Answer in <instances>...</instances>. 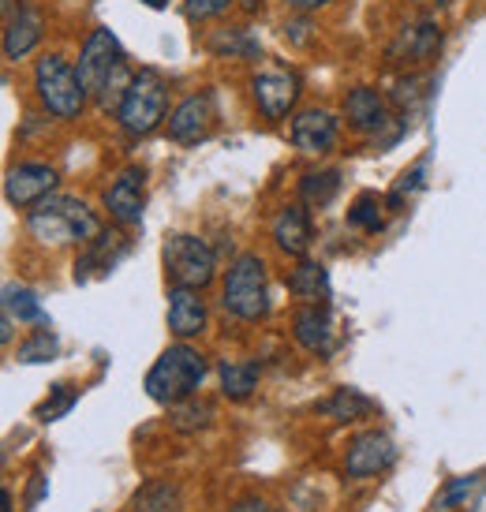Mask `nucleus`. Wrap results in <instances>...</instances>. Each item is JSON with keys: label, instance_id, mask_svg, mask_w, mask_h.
I'll return each mask as SVG.
<instances>
[{"label": "nucleus", "instance_id": "nucleus-6", "mask_svg": "<svg viewBox=\"0 0 486 512\" xmlns=\"http://www.w3.org/2000/svg\"><path fill=\"white\" fill-rule=\"evenodd\" d=\"M34 90H38V101L45 105V113L57 116V120H72V116L83 113L86 90L79 83V72L57 53H49V57L34 64Z\"/></svg>", "mask_w": 486, "mask_h": 512}, {"label": "nucleus", "instance_id": "nucleus-21", "mask_svg": "<svg viewBox=\"0 0 486 512\" xmlns=\"http://www.w3.org/2000/svg\"><path fill=\"white\" fill-rule=\"evenodd\" d=\"M4 314L12 322H19V326H49V314H45L42 299L34 296L27 285H15V281L4 285Z\"/></svg>", "mask_w": 486, "mask_h": 512}, {"label": "nucleus", "instance_id": "nucleus-28", "mask_svg": "<svg viewBox=\"0 0 486 512\" xmlns=\"http://www.w3.org/2000/svg\"><path fill=\"white\" fill-rule=\"evenodd\" d=\"M184 498H180V486L172 483H154L143 490L139 498V512H180Z\"/></svg>", "mask_w": 486, "mask_h": 512}, {"label": "nucleus", "instance_id": "nucleus-23", "mask_svg": "<svg viewBox=\"0 0 486 512\" xmlns=\"http://www.w3.org/2000/svg\"><path fill=\"white\" fill-rule=\"evenodd\" d=\"M217 378H221V393L229 400H247L258 385V363L255 359H225L217 367Z\"/></svg>", "mask_w": 486, "mask_h": 512}, {"label": "nucleus", "instance_id": "nucleus-17", "mask_svg": "<svg viewBox=\"0 0 486 512\" xmlns=\"http://www.w3.org/2000/svg\"><path fill=\"white\" fill-rule=\"evenodd\" d=\"M169 329L180 341L199 337L206 329V299L199 296V288H169Z\"/></svg>", "mask_w": 486, "mask_h": 512}, {"label": "nucleus", "instance_id": "nucleus-25", "mask_svg": "<svg viewBox=\"0 0 486 512\" xmlns=\"http://www.w3.org/2000/svg\"><path fill=\"white\" fill-rule=\"evenodd\" d=\"M337 191H341V172L337 169L307 172L300 180V199L307 202V206H329Z\"/></svg>", "mask_w": 486, "mask_h": 512}, {"label": "nucleus", "instance_id": "nucleus-16", "mask_svg": "<svg viewBox=\"0 0 486 512\" xmlns=\"http://www.w3.org/2000/svg\"><path fill=\"white\" fill-rule=\"evenodd\" d=\"M292 143L303 154H329L337 143V120L326 109H303L292 120Z\"/></svg>", "mask_w": 486, "mask_h": 512}, {"label": "nucleus", "instance_id": "nucleus-4", "mask_svg": "<svg viewBox=\"0 0 486 512\" xmlns=\"http://www.w3.org/2000/svg\"><path fill=\"white\" fill-rule=\"evenodd\" d=\"M221 307L243 322H258L270 314V288H266V262L255 251L232 258L225 285H221Z\"/></svg>", "mask_w": 486, "mask_h": 512}, {"label": "nucleus", "instance_id": "nucleus-12", "mask_svg": "<svg viewBox=\"0 0 486 512\" xmlns=\"http://www.w3.org/2000/svg\"><path fill=\"white\" fill-rule=\"evenodd\" d=\"M42 27L45 19L34 4L4 0V57L23 60L27 53H34V45L42 42Z\"/></svg>", "mask_w": 486, "mask_h": 512}, {"label": "nucleus", "instance_id": "nucleus-22", "mask_svg": "<svg viewBox=\"0 0 486 512\" xmlns=\"http://www.w3.org/2000/svg\"><path fill=\"white\" fill-rule=\"evenodd\" d=\"M288 292L296 299H307V303H329V273L322 262H307L303 258L300 266L288 277Z\"/></svg>", "mask_w": 486, "mask_h": 512}, {"label": "nucleus", "instance_id": "nucleus-34", "mask_svg": "<svg viewBox=\"0 0 486 512\" xmlns=\"http://www.w3.org/2000/svg\"><path fill=\"white\" fill-rule=\"evenodd\" d=\"M423 169H427V165L419 161V165H412V169L401 176V184L393 187V195H389V206H393V210L404 202V195H412V191H419V187H423Z\"/></svg>", "mask_w": 486, "mask_h": 512}, {"label": "nucleus", "instance_id": "nucleus-20", "mask_svg": "<svg viewBox=\"0 0 486 512\" xmlns=\"http://www.w3.org/2000/svg\"><path fill=\"white\" fill-rule=\"evenodd\" d=\"M315 240V228H311V214L303 206H285L277 221H273V243L292 258H303L311 251Z\"/></svg>", "mask_w": 486, "mask_h": 512}, {"label": "nucleus", "instance_id": "nucleus-35", "mask_svg": "<svg viewBox=\"0 0 486 512\" xmlns=\"http://www.w3.org/2000/svg\"><path fill=\"white\" fill-rule=\"evenodd\" d=\"M229 512H273V509H270V501H262V498H240Z\"/></svg>", "mask_w": 486, "mask_h": 512}, {"label": "nucleus", "instance_id": "nucleus-8", "mask_svg": "<svg viewBox=\"0 0 486 512\" xmlns=\"http://www.w3.org/2000/svg\"><path fill=\"white\" fill-rule=\"evenodd\" d=\"M217 128V101L210 90H199L184 98L169 116V139L172 143L195 146L202 139H210V131Z\"/></svg>", "mask_w": 486, "mask_h": 512}, {"label": "nucleus", "instance_id": "nucleus-24", "mask_svg": "<svg viewBox=\"0 0 486 512\" xmlns=\"http://www.w3.org/2000/svg\"><path fill=\"white\" fill-rule=\"evenodd\" d=\"M378 404H374L371 397H363L359 389H337L329 400H322V412L329 415V419H337V423H356V419H363V415H371Z\"/></svg>", "mask_w": 486, "mask_h": 512}, {"label": "nucleus", "instance_id": "nucleus-10", "mask_svg": "<svg viewBox=\"0 0 486 512\" xmlns=\"http://www.w3.org/2000/svg\"><path fill=\"white\" fill-rule=\"evenodd\" d=\"M393 464H397V445L382 430H363V434H356L352 445H348V456H344L348 479H371V475L389 471Z\"/></svg>", "mask_w": 486, "mask_h": 512}, {"label": "nucleus", "instance_id": "nucleus-32", "mask_svg": "<svg viewBox=\"0 0 486 512\" xmlns=\"http://www.w3.org/2000/svg\"><path fill=\"white\" fill-rule=\"evenodd\" d=\"M72 404H75V389H72V385H53V400H45L42 408H38V419H42V423H53V419L68 412Z\"/></svg>", "mask_w": 486, "mask_h": 512}, {"label": "nucleus", "instance_id": "nucleus-1", "mask_svg": "<svg viewBox=\"0 0 486 512\" xmlns=\"http://www.w3.org/2000/svg\"><path fill=\"white\" fill-rule=\"evenodd\" d=\"M75 72H79L86 98H98L101 109H120L124 90L131 83V72H128V57H124V45L116 42L113 30L109 27L90 30Z\"/></svg>", "mask_w": 486, "mask_h": 512}, {"label": "nucleus", "instance_id": "nucleus-5", "mask_svg": "<svg viewBox=\"0 0 486 512\" xmlns=\"http://www.w3.org/2000/svg\"><path fill=\"white\" fill-rule=\"evenodd\" d=\"M165 113H169V83L161 79V72L143 68V72L131 75L128 90H124V101H120V109H116L120 128L128 131V135H135V139H143V135L161 128Z\"/></svg>", "mask_w": 486, "mask_h": 512}, {"label": "nucleus", "instance_id": "nucleus-31", "mask_svg": "<svg viewBox=\"0 0 486 512\" xmlns=\"http://www.w3.org/2000/svg\"><path fill=\"white\" fill-rule=\"evenodd\" d=\"M255 49H258V45L247 42V34H243V30H225V34L210 38V53H217V57H221V53H229V57H236V53H247V57H251Z\"/></svg>", "mask_w": 486, "mask_h": 512}, {"label": "nucleus", "instance_id": "nucleus-29", "mask_svg": "<svg viewBox=\"0 0 486 512\" xmlns=\"http://www.w3.org/2000/svg\"><path fill=\"white\" fill-rule=\"evenodd\" d=\"M348 225L363 228V232H378V228L386 225V221H382V199H378L374 191H363L356 199V206L348 210Z\"/></svg>", "mask_w": 486, "mask_h": 512}, {"label": "nucleus", "instance_id": "nucleus-14", "mask_svg": "<svg viewBox=\"0 0 486 512\" xmlns=\"http://www.w3.org/2000/svg\"><path fill=\"white\" fill-rule=\"evenodd\" d=\"M251 94L266 120H285L300 101V79L292 72H262L251 79Z\"/></svg>", "mask_w": 486, "mask_h": 512}, {"label": "nucleus", "instance_id": "nucleus-38", "mask_svg": "<svg viewBox=\"0 0 486 512\" xmlns=\"http://www.w3.org/2000/svg\"><path fill=\"white\" fill-rule=\"evenodd\" d=\"M240 8H243L247 15H255L258 8H262V0H240Z\"/></svg>", "mask_w": 486, "mask_h": 512}, {"label": "nucleus", "instance_id": "nucleus-36", "mask_svg": "<svg viewBox=\"0 0 486 512\" xmlns=\"http://www.w3.org/2000/svg\"><path fill=\"white\" fill-rule=\"evenodd\" d=\"M322 4H329V0H285V8H292V12H318Z\"/></svg>", "mask_w": 486, "mask_h": 512}, {"label": "nucleus", "instance_id": "nucleus-33", "mask_svg": "<svg viewBox=\"0 0 486 512\" xmlns=\"http://www.w3.org/2000/svg\"><path fill=\"white\" fill-rule=\"evenodd\" d=\"M232 0H184V15L191 23H206V19H214L229 8Z\"/></svg>", "mask_w": 486, "mask_h": 512}, {"label": "nucleus", "instance_id": "nucleus-39", "mask_svg": "<svg viewBox=\"0 0 486 512\" xmlns=\"http://www.w3.org/2000/svg\"><path fill=\"white\" fill-rule=\"evenodd\" d=\"M0 512H15L12 509V494H8V490H0Z\"/></svg>", "mask_w": 486, "mask_h": 512}, {"label": "nucleus", "instance_id": "nucleus-18", "mask_svg": "<svg viewBox=\"0 0 486 512\" xmlns=\"http://www.w3.org/2000/svg\"><path fill=\"white\" fill-rule=\"evenodd\" d=\"M438 45H442V30L434 19H415L408 27L401 30V38L393 42L389 49V57L401 60V64H423L438 53Z\"/></svg>", "mask_w": 486, "mask_h": 512}, {"label": "nucleus", "instance_id": "nucleus-15", "mask_svg": "<svg viewBox=\"0 0 486 512\" xmlns=\"http://www.w3.org/2000/svg\"><path fill=\"white\" fill-rule=\"evenodd\" d=\"M128 247L131 243L124 240L120 232H105V228H101L98 236L86 243L83 258L75 262V281L86 285V281H94V277H101V273H109L120 258L128 255Z\"/></svg>", "mask_w": 486, "mask_h": 512}, {"label": "nucleus", "instance_id": "nucleus-3", "mask_svg": "<svg viewBox=\"0 0 486 512\" xmlns=\"http://www.w3.org/2000/svg\"><path fill=\"white\" fill-rule=\"evenodd\" d=\"M30 236L49 247H68V243H90L101 232L98 214L75 195H49L27 214Z\"/></svg>", "mask_w": 486, "mask_h": 512}, {"label": "nucleus", "instance_id": "nucleus-13", "mask_svg": "<svg viewBox=\"0 0 486 512\" xmlns=\"http://www.w3.org/2000/svg\"><path fill=\"white\" fill-rule=\"evenodd\" d=\"M143 176L146 172L139 165H128L113 184L105 187V210H109V217H113L116 225L131 228L143 221V206H146Z\"/></svg>", "mask_w": 486, "mask_h": 512}, {"label": "nucleus", "instance_id": "nucleus-40", "mask_svg": "<svg viewBox=\"0 0 486 512\" xmlns=\"http://www.w3.org/2000/svg\"><path fill=\"white\" fill-rule=\"evenodd\" d=\"M143 4H150V8H165L169 0H143Z\"/></svg>", "mask_w": 486, "mask_h": 512}, {"label": "nucleus", "instance_id": "nucleus-2", "mask_svg": "<svg viewBox=\"0 0 486 512\" xmlns=\"http://www.w3.org/2000/svg\"><path fill=\"white\" fill-rule=\"evenodd\" d=\"M202 378H206V356H202L199 348L180 341V344H169L154 359V367L146 370L143 378V389L154 404L176 408V404H184V400H191L199 393Z\"/></svg>", "mask_w": 486, "mask_h": 512}, {"label": "nucleus", "instance_id": "nucleus-26", "mask_svg": "<svg viewBox=\"0 0 486 512\" xmlns=\"http://www.w3.org/2000/svg\"><path fill=\"white\" fill-rule=\"evenodd\" d=\"M57 352H60V341H57V333L49 326H42L34 337H27V341L19 344V352H15V359L19 363H53L57 359Z\"/></svg>", "mask_w": 486, "mask_h": 512}, {"label": "nucleus", "instance_id": "nucleus-41", "mask_svg": "<svg viewBox=\"0 0 486 512\" xmlns=\"http://www.w3.org/2000/svg\"><path fill=\"white\" fill-rule=\"evenodd\" d=\"M419 4H427V0H419Z\"/></svg>", "mask_w": 486, "mask_h": 512}, {"label": "nucleus", "instance_id": "nucleus-30", "mask_svg": "<svg viewBox=\"0 0 486 512\" xmlns=\"http://www.w3.org/2000/svg\"><path fill=\"white\" fill-rule=\"evenodd\" d=\"M479 479H483V475H460V479H449V483H445V490L438 494V501H434V509H449V505L468 501L475 490H479Z\"/></svg>", "mask_w": 486, "mask_h": 512}, {"label": "nucleus", "instance_id": "nucleus-27", "mask_svg": "<svg viewBox=\"0 0 486 512\" xmlns=\"http://www.w3.org/2000/svg\"><path fill=\"white\" fill-rule=\"evenodd\" d=\"M210 419H214V404H210V400L191 397L172 408V427L180 430V434H195V430L210 427Z\"/></svg>", "mask_w": 486, "mask_h": 512}, {"label": "nucleus", "instance_id": "nucleus-9", "mask_svg": "<svg viewBox=\"0 0 486 512\" xmlns=\"http://www.w3.org/2000/svg\"><path fill=\"white\" fill-rule=\"evenodd\" d=\"M57 169L42 165V161H27V165H15L4 180V199L15 210H34L38 202H45L57 191Z\"/></svg>", "mask_w": 486, "mask_h": 512}, {"label": "nucleus", "instance_id": "nucleus-7", "mask_svg": "<svg viewBox=\"0 0 486 512\" xmlns=\"http://www.w3.org/2000/svg\"><path fill=\"white\" fill-rule=\"evenodd\" d=\"M161 262H165V273H169L172 285L180 288H206L217 277V255L214 247L202 240V236H191V232H176L165 240L161 247Z\"/></svg>", "mask_w": 486, "mask_h": 512}, {"label": "nucleus", "instance_id": "nucleus-11", "mask_svg": "<svg viewBox=\"0 0 486 512\" xmlns=\"http://www.w3.org/2000/svg\"><path fill=\"white\" fill-rule=\"evenodd\" d=\"M292 333L318 359H329L337 352V344H341V333H337L329 303H307V307H300L296 318H292Z\"/></svg>", "mask_w": 486, "mask_h": 512}, {"label": "nucleus", "instance_id": "nucleus-19", "mask_svg": "<svg viewBox=\"0 0 486 512\" xmlns=\"http://www.w3.org/2000/svg\"><path fill=\"white\" fill-rule=\"evenodd\" d=\"M344 116H348V124L356 131H363V135H378V131L389 124V105L374 86H356V90L344 98Z\"/></svg>", "mask_w": 486, "mask_h": 512}, {"label": "nucleus", "instance_id": "nucleus-37", "mask_svg": "<svg viewBox=\"0 0 486 512\" xmlns=\"http://www.w3.org/2000/svg\"><path fill=\"white\" fill-rule=\"evenodd\" d=\"M42 494H45V479L42 475H34V486H30V505L42 498Z\"/></svg>", "mask_w": 486, "mask_h": 512}]
</instances>
